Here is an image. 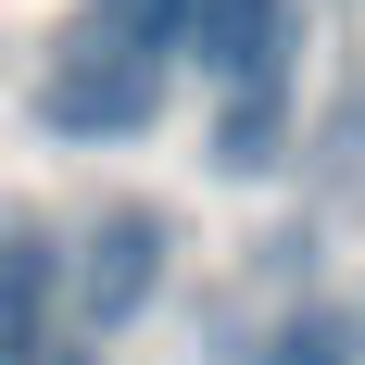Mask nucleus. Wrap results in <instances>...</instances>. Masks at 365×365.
<instances>
[{"label":"nucleus","instance_id":"f257e3e1","mask_svg":"<svg viewBox=\"0 0 365 365\" xmlns=\"http://www.w3.org/2000/svg\"><path fill=\"white\" fill-rule=\"evenodd\" d=\"M151 113H164V51H139V38H113V26H88V38H63V63L38 76V126L51 139H139Z\"/></svg>","mask_w":365,"mask_h":365},{"label":"nucleus","instance_id":"f03ea898","mask_svg":"<svg viewBox=\"0 0 365 365\" xmlns=\"http://www.w3.org/2000/svg\"><path fill=\"white\" fill-rule=\"evenodd\" d=\"M177 51H202V76L227 101H277L290 51H302V13L290 0H177Z\"/></svg>","mask_w":365,"mask_h":365},{"label":"nucleus","instance_id":"7ed1b4c3","mask_svg":"<svg viewBox=\"0 0 365 365\" xmlns=\"http://www.w3.org/2000/svg\"><path fill=\"white\" fill-rule=\"evenodd\" d=\"M151 290H164V215L126 202V215H101V227H88V252H76V328L113 340Z\"/></svg>","mask_w":365,"mask_h":365},{"label":"nucleus","instance_id":"20e7f679","mask_svg":"<svg viewBox=\"0 0 365 365\" xmlns=\"http://www.w3.org/2000/svg\"><path fill=\"white\" fill-rule=\"evenodd\" d=\"M51 302H63V252L38 227H0V365L51 353Z\"/></svg>","mask_w":365,"mask_h":365},{"label":"nucleus","instance_id":"39448f33","mask_svg":"<svg viewBox=\"0 0 365 365\" xmlns=\"http://www.w3.org/2000/svg\"><path fill=\"white\" fill-rule=\"evenodd\" d=\"M227 177H264V164H277V101H227Z\"/></svg>","mask_w":365,"mask_h":365},{"label":"nucleus","instance_id":"423d86ee","mask_svg":"<svg viewBox=\"0 0 365 365\" xmlns=\"http://www.w3.org/2000/svg\"><path fill=\"white\" fill-rule=\"evenodd\" d=\"M264 365H353V315H290Z\"/></svg>","mask_w":365,"mask_h":365},{"label":"nucleus","instance_id":"0eeeda50","mask_svg":"<svg viewBox=\"0 0 365 365\" xmlns=\"http://www.w3.org/2000/svg\"><path fill=\"white\" fill-rule=\"evenodd\" d=\"M38 365H101V353H63V340H51V353H38Z\"/></svg>","mask_w":365,"mask_h":365},{"label":"nucleus","instance_id":"6e6552de","mask_svg":"<svg viewBox=\"0 0 365 365\" xmlns=\"http://www.w3.org/2000/svg\"><path fill=\"white\" fill-rule=\"evenodd\" d=\"M353 353H365V315H353Z\"/></svg>","mask_w":365,"mask_h":365}]
</instances>
